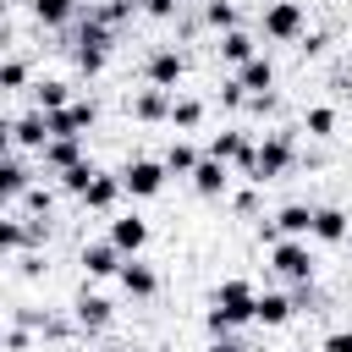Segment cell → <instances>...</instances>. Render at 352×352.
<instances>
[{"mask_svg": "<svg viewBox=\"0 0 352 352\" xmlns=\"http://www.w3.org/2000/svg\"><path fill=\"white\" fill-rule=\"evenodd\" d=\"M248 319H258V292L248 280H226L214 292V308H209V336H226V330H236Z\"/></svg>", "mask_w": 352, "mask_h": 352, "instance_id": "obj_1", "label": "cell"}, {"mask_svg": "<svg viewBox=\"0 0 352 352\" xmlns=\"http://www.w3.org/2000/svg\"><path fill=\"white\" fill-rule=\"evenodd\" d=\"M286 170H292V138H286V132H275V138H264V143H258V154H253V182L264 187V182L286 176Z\"/></svg>", "mask_w": 352, "mask_h": 352, "instance_id": "obj_2", "label": "cell"}, {"mask_svg": "<svg viewBox=\"0 0 352 352\" xmlns=\"http://www.w3.org/2000/svg\"><path fill=\"white\" fill-rule=\"evenodd\" d=\"M104 55H110V22H94V16H88V22L77 28V66H82V72H99Z\"/></svg>", "mask_w": 352, "mask_h": 352, "instance_id": "obj_3", "label": "cell"}, {"mask_svg": "<svg viewBox=\"0 0 352 352\" xmlns=\"http://www.w3.org/2000/svg\"><path fill=\"white\" fill-rule=\"evenodd\" d=\"M275 270H280L292 286L314 280V258H308V242H302V236H280V242H275Z\"/></svg>", "mask_w": 352, "mask_h": 352, "instance_id": "obj_4", "label": "cell"}, {"mask_svg": "<svg viewBox=\"0 0 352 352\" xmlns=\"http://www.w3.org/2000/svg\"><path fill=\"white\" fill-rule=\"evenodd\" d=\"M121 187H126L132 198H154V192L165 187V165H160V160H132V165L121 170Z\"/></svg>", "mask_w": 352, "mask_h": 352, "instance_id": "obj_5", "label": "cell"}, {"mask_svg": "<svg viewBox=\"0 0 352 352\" xmlns=\"http://www.w3.org/2000/svg\"><path fill=\"white\" fill-rule=\"evenodd\" d=\"M264 33H270V38H297V33H302V6H297V0H275V6L264 11Z\"/></svg>", "mask_w": 352, "mask_h": 352, "instance_id": "obj_6", "label": "cell"}, {"mask_svg": "<svg viewBox=\"0 0 352 352\" xmlns=\"http://www.w3.org/2000/svg\"><path fill=\"white\" fill-rule=\"evenodd\" d=\"M44 116H50V138H82V126H94V104H66Z\"/></svg>", "mask_w": 352, "mask_h": 352, "instance_id": "obj_7", "label": "cell"}, {"mask_svg": "<svg viewBox=\"0 0 352 352\" xmlns=\"http://www.w3.org/2000/svg\"><path fill=\"white\" fill-rule=\"evenodd\" d=\"M6 138H11L16 148H44V143H50V116H44V110H33V116L11 121V126H6Z\"/></svg>", "mask_w": 352, "mask_h": 352, "instance_id": "obj_8", "label": "cell"}, {"mask_svg": "<svg viewBox=\"0 0 352 352\" xmlns=\"http://www.w3.org/2000/svg\"><path fill=\"white\" fill-rule=\"evenodd\" d=\"M38 154H44V165H50V170H60V176H66L72 165H82V143H77V138H50Z\"/></svg>", "mask_w": 352, "mask_h": 352, "instance_id": "obj_9", "label": "cell"}, {"mask_svg": "<svg viewBox=\"0 0 352 352\" xmlns=\"http://www.w3.org/2000/svg\"><path fill=\"white\" fill-rule=\"evenodd\" d=\"M82 270L88 275H121V248L116 242H88L82 248Z\"/></svg>", "mask_w": 352, "mask_h": 352, "instance_id": "obj_10", "label": "cell"}, {"mask_svg": "<svg viewBox=\"0 0 352 352\" xmlns=\"http://www.w3.org/2000/svg\"><path fill=\"white\" fill-rule=\"evenodd\" d=\"M148 82L154 88H176L182 82V55L176 50H154L148 55Z\"/></svg>", "mask_w": 352, "mask_h": 352, "instance_id": "obj_11", "label": "cell"}, {"mask_svg": "<svg viewBox=\"0 0 352 352\" xmlns=\"http://www.w3.org/2000/svg\"><path fill=\"white\" fill-rule=\"evenodd\" d=\"M226 182H231V176H226V160H214V154H209V160H198L192 187H198L204 198H220V192H226Z\"/></svg>", "mask_w": 352, "mask_h": 352, "instance_id": "obj_12", "label": "cell"}, {"mask_svg": "<svg viewBox=\"0 0 352 352\" xmlns=\"http://www.w3.org/2000/svg\"><path fill=\"white\" fill-rule=\"evenodd\" d=\"M270 226H275V236H308V231H314V209H308V204H286Z\"/></svg>", "mask_w": 352, "mask_h": 352, "instance_id": "obj_13", "label": "cell"}, {"mask_svg": "<svg viewBox=\"0 0 352 352\" xmlns=\"http://www.w3.org/2000/svg\"><path fill=\"white\" fill-rule=\"evenodd\" d=\"M110 242H116V248H121V253H138V248H143V242H148V226H143V220H138V214H121V220H116V226H110Z\"/></svg>", "mask_w": 352, "mask_h": 352, "instance_id": "obj_14", "label": "cell"}, {"mask_svg": "<svg viewBox=\"0 0 352 352\" xmlns=\"http://www.w3.org/2000/svg\"><path fill=\"white\" fill-rule=\"evenodd\" d=\"M28 242H44V220H33V226H22V220H0V248H6V253L28 248Z\"/></svg>", "mask_w": 352, "mask_h": 352, "instance_id": "obj_15", "label": "cell"}, {"mask_svg": "<svg viewBox=\"0 0 352 352\" xmlns=\"http://www.w3.org/2000/svg\"><path fill=\"white\" fill-rule=\"evenodd\" d=\"M236 82H242L248 94H270V82H275V66H270L264 55H253V60H242V72H236Z\"/></svg>", "mask_w": 352, "mask_h": 352, "instance_id": "obj_16", "label": "cell"}, {"mask_svg": "<svg viewBox=\"0 0 352 352\" xmlns=\"http://www.w3.org/2000/svg\"><path fill=\"white\" fill-rule=\"evenodd\" d=\"M170 104H176V99H170L165 88H148V94H138L132 116H138V121H165V116H170Z\"/></svg>", "mask_w": 352, "mask_h": 352, "instance_id": "obj_17", "label": "cell"}, {"mask_svg": "<svg viewBox=\"0 0 352 352\" xmlns=\"http://www.w3.org/2000/svg\"><path fill=\"white\" fill-rule=\"evenodd\" d=\"M121 192H126V187H121V176H94V182H88V192H82V204H88V209H110Z\"/></svg>", "mask_w": 352, "mask_h": 352, "instance_id": "obj_18", "label": "cell"}, {"mask_svg": "<svg viewBox=\"0 0 352 352\" xmlns=\"http://www.w3.org/2000/svg\"><path fill=\"white\" fill-rule=\"evenodd\" d=\"M121 286H126L132 297H154V286H160V280H154V270H148V264L126 258V264H121Z\"/></svg>", "mask_w": 352, "mask_h": 352, "instance_id": "obj_19", "label": "cell"}, {"mask_svg": "<svg viewBox=\"0 0 352 352\" xmlns=\"http://www.w3.org/2000/svg\"><path fill=\"white\" fill-rule=\"evenodd\" d=\"M314 236L319 242H346V214L341 209H314Z\"/></svg>", "mask_w": 352, "mask_h": 352, "instance_id": "obj_20", "label": "cell"}, {"mask_svg": "<svg viewBox=\"0 0 352 352\" xmlns=\"http://www.w3.org/2000/svg\"><path fill=\"white\" fill-rule=\"evenodd\" d=\"M292 314H297L292 297H280V292H264V297H258V324H286Z\"/></svg>", "mask_w": 352, "mask_h": 352, "instance_id": "obj_21", "label": "cell"}, {"mask_svg": "<svg viewBox=\"0 0 352 352\" xmlns=\"http://www.w3.org/2000/svg\"><path fill=\"white\" fill-rule=\"evenodd\" d=\"M77 324H82V330H99V324H110V302L82 292V297H77Z\"/></svg>", "mask_w": 352, "mask_h": 352, "instance_id": "obj_22", "label": "cell"}, {"mask_svg": "<svg viewBox=\"0 0 352 352\" xmlns=\"http://www.w3.org/2000/svg\"><path fill=\"white\" fill-rule=\"evenodd\" d=\"M28 192V165L22 160H6L0 165V198H22Z\"/></svg>", "mask_w": 352, "mask_h": 352, "instance_id": "obj_23", "label": "cell"}, {"mask_svg": "<svg viewBox=\"0 0 352 352\" xmlns=\"http://www.w3.org/2000/svg\"><path fill=\"white\" fill-rule=\"evenodd\" d=\"M72 11H77V0H33V16H38L44 28H60V22H72Z\"/></svg>", "mask_w": 352, "mask_h": 352, "instance_id": "obj_24", "label": "cell"}, {"mask_svg": "<svg viewBox=\"0 0 352 352\" xmlns=\"http://www.w3.org/2000/svg\"><path fill=\"white\" fill-rule=\"evenodd\" d=\"M220 55H226L231 66H242V60H253V38H248L242 28H231V33L220 38Z\"/></svg>", "mask_w": 352, "mask_h": 352, "instance_id": "obj_25", "label": "cell"}, {"mask_svg": "<svg viewBox=\"0 0 352 352\" xmlns=\"http://www.w3.org/2000/svg\"><path fill=\"white\" fill-rule=\"evenodd\" d=\"M66 104H72L66 82H38V110H66Z\"/></svg>", "mask_w": 352, "mask_h": 352, "instance_id": "obj_26", "label": "cell"}, {"mask_svg": "<svg viewBox=\"0 0 352 352\" xmlns=\"http://www.w3.org/2000/svg\"><path fill=\"white\" fill-rule=\"evenodd\" d=\"M165 170H182V176H192V170H198V154H192L187 143H170V154H165Z\"/></svg>", "mask_w": 352, "mask_h": 352, "instance_id": "obj_27", "label": "cell"}, {"mask_svg": "<svg viewBox=\"0 0 352 352\" xmlns=\"http://www.w3.org/2000/svg\"><path fill=\"white\" fill-rule=\"evenodd\" d=\"M170 121H176V126H198V121H204V104H198V99H176V104H170Z\"/></svg>", "mask_w": 352, "mask_h": 352, "instance_id": "obj_28", "label": "cell"}, {"mask_svg": "<svg viewBox=\"0 0 352 352\" xmlns=\"http://www.w3.org/2000/svg\"><path fill=\"white\" fill-rule=\"evenodd\" d=\"M94 176H99V170H94V165H88V160H82V165H72V170H66V176H60V182H66V192H77V198H82V192H88V182H94Z\"/></svg>", "mask_w": 352, "mask_h": 352, "instance_id": "obj_29", "label": "cell"}, {"mask_svg": "<svg viewBox=\"0 0 352 352\" xmlns=\"http://www.w3.org/2000/svg\"><path fill=\"white\" fill-rule=\"evenodd\" d=\"M132 6H138V0H104V6H99V11H88V16H94V22H110V28H116L121 16H132Z\"/></svg>", "mask_w": 352, "mask_h": 352, "instance_id": "obj_30", "label": "cell"}, {"mask_svg": "<svg viewBox=\"0 0 352 352\" xmlns=\"http://www.w3.org/2000/svg\"><path fill=\"white\" fill-rule=\"evenodd\" d=\"M308 132H314V138H330V132H336V110L314 104V110H308Z\"/></svg>", "mask_w": 352, "mask_h": 352, "instance_id": "obj_31", "label": "cell"}, {"mask_svg": "<svg viewBox=\"0 0 352 352\" xmlns=\"http://www.w3.org/2000/svg\"><path fill=\"white\" fill-rule=\"evenodd\" d=\"M209 22L231 33V28H236V6H231V0H209Z\"/></svg>", "mask_w": 352, "mask_h": 352, "instance_id": "obj_32", "label": "cell"}, {"mask_svg": "<svg viewBox=\"0 0 352 352\" xmlns=\"http://www.w3.org/2000/svg\"><path fill=\"white\" fill-rule=\"evenodd\" d=\"M22 82H28V66L22 60H6L0 66V88H22Z\"/></svg>", "mask_w": 352, "mask_h": 352, "instance_id": "obj_33", "label": "cell"}, {"mask_svg": "<svg viewBox=\"0 0 352 352\" xmlns=\"http://www.w3.org/2000/svg\"><path fill=\"white\" fill-rule=\"evenodd\" d=\"M22 204H28L33 214H44V209H50V192H44V187H28V192H22Z\"/></svg>", "mask_w": 352, "mask_h": 352, "instance_id": "obj_34", "label": "cell"}, {"mask_svg": "<svg viewBox=\"0 0 352 352\" xmlns=\"http://www.w3.org/2000/svg\"><path fill=\"white\" fill-rule=\"evenodd\" d=\"M324 352H352V330H330L324 336Z\"/></svg>", "mask_w": 352, "mask_h": 352, "instance_id": "obj_35", "label": "cell"}, {"mask_svg": "<svg viewBox=\"0 0 352 352\" xmlns=\"http://www.w3.org/2000/svg\"><path fill=\"white\" fill-rule=\"evenodd\" d=\"M220 99L236 110V104H248V88H242V82H226V88H220Z\"/></svg>", "mask_w": 352, "mask_h": 352, "instance_id": "obj_36", "label": "cell"}, {"mask_svg": "<svg viewBox=\"0 0 352 352\" xmlns=\"http://www.w3.org/2000/svg\"><path fill=\"white\" fill-rule=\"evenodd\" d=\"M148 6V16H176V0H143Z\"/></svg>", "mask_w": 352, "mask_h": 352, "instance_id": "obj_37", "label": "cell"}, {"mask_svg": "<svg viewBox=\"0 0 352 352\" xmlns=\"http://www.w3.org/2000/svg\"><path fill=\"white\" fill-rule=\"evenodd\" d=\"M214 352H248L242 341H226V336H214Z\"/></svg>", "mask_w": 352, "mask_h": 352, "instance_id": "obj_38", "label": "cell"}, {"mask_svg": "<svg viewBox=\"0 0 352 352\" xmlns=\"http://www.w3.org/2000/svg\"><path fill=\"white\" fill-rule=\"evenodd\" d=\"M104 352H126V346H104Z\"/></svg>", "mask_w": 352, "mask_h": 352, "instance_id": "obj_39", "label": "cell"}]
</instances>
